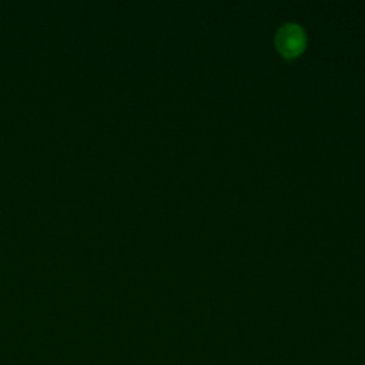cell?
Wrapping results in <instances>:
<instances>
[{
    "mask_svg": "<svg viewBox=\"0 0 365 365\" xmlns=\"http://www.w3.org/2000/svg\"><path fill=\"white\" fill-rule=\"evenodd\" d=\"M305 44V31L295 23H285L277 31V46L285 56L297 54Z\"/></svg>",
    "mask_w": 365,
    "mask_h": 365,
    "instance_id": "cell-1",
    "label": "cell"
}]
</instances>
